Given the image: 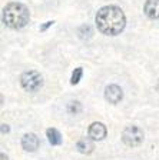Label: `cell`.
Wrapping results in <instances>:
<instances>
[{
    "label": "cell",
    "mask_w": 159,
    "mask_h": 160,
    "mask_svg": "<svg viewBox=\"0 0 159 160\" xmlns=\"http://www.w3.org/2000/svg\"><path fill=\"white\" fill-rule=\"evenodd\" d=\"M53 23H55V22H46V23H45V24H43V26L40 27V32H45V30H46V29H47V27H50V26H52V24H53Z\"/></svg>",
    "instance_id": "obj_14"
},
{
    "label": "cell",
    "mask_w": 159,
    "mask_h": 160,
    "mask_svg": "<svg viewBox=\"0 0 159 160\" xmlns=\"http://www.w3.org/2000/svg\"><path fill=\"white\" fill-rule=\"evenodd\" d=\"M22 147L26 152H36L39 147V137L34 133H26L22 139Z\"/></svg>",
    "instance_id": "obj_7"
},
{
    "label": "cell",
    "mask_w": 159,
    "mask_h": 160,
    "mask_svg": "<svg viewBox=\"0 0 159 160\" xmlns=\"http://www.w3.org/2000/svg\"><path fill=\"white\" fill-rule=\"evenodd\" d=\"M2 133H9V126L7 124H2Z\"/></svg>",
    "instance_id": "obj_15"
},
{
    "label": "cell",
    "mask_w": 159,
    "mask_h": 160,
    "mask_svg": "<svg viewBox=\"0 0 159 160\" xmlns=\"http://www.w3.org/2000/svg\"><path fill=\"white\" fill-rule=\"evenodd\" d=\"M20 84L26 92H37L43 86V77L36 70H29L20 76Z\"/></svg>",
    "instance_id": "obj_3"
},
{
    "label": "cell",
    "mask_w": 159,
    "mask_h": 160,
    "mask_svg": "<svg viewBox=\"0 0 159 160\" xmlns=\"http://www.w3.org/2000/svg\"><path fill=\"white\" fill-rule=\"evenodd\" d=\"M82 74H83V69L82 67H76V69L73 70L72 73V79H70V83L72 84H77L82 79Z\"/></svg>",
    "instance_id": "obj_12"
},
{
    "label": "cell",
    "mask_w": 159,
    "mask_h": 160,
    "mask_svg": "<svg viewBox=\"0 0 159 160\" xmlns=\"http://www.w3.org/2000/svg\"><path fill=\"white\" fill-rule=\"evenodd\" d=\"M30 20V13L24 4L9 3L3 9V23L10 29H22Z\"/></svg>",
    "instance_id": "obj_2"
},
{
    "label": "cell",
    "mask_w": 159,
    "mask_h": 160,
    "mask_svg": "<svg viewBox=\"0 0 159 160\" xmlns=\"http://www.w3.org/2000/svg\"><path fill=\"white\" fill-rule=\"evenodd\" d=\"M76 149L79 153L82 154H89L93 152L95 149V144H93L92 139L90 137H83V139H79L76 143Z\"/></svg>",
    "instance_id": "obj_9"
},
{
    "label": "cell",
    "mask_w": 159,
    "mask_h": 160,
    "mask_svg": "<svg viewBox=\"0 0 159 160\" xmlns=\"http://www.w3.org/2000/svg\"><path fill=\"white\" fill-rule=\"evenodd\" d=\"M0 159H2V160H9V157H7L4 153H2V154H0Z\"/></svg>",
    "instance_id": "obj_16"
},
{
    "label": "cell",
    "mask_w": 159,
    "mask_h": 160,
    "mask_svg": "<svg viewBox=\"0 0 159 160\" xmlns=\"http://www.w3.org/2000/svg\"><path fill=\"white\" fill-rule=\"evenodd\" d=\"M143 12L149 19H159V0H146Z\"/></svg>",
    "instance_id": "obj_8"
},
{
    "label": "cell",
    "mask_w": 159,
    "mask_h": 160,
    "mask_svg": "<svg viewBox=\"0 0 159 160\" xmlns=\"http://www.w3.org/2000/svg\"><path fill=\"white\" fill-rule=\"evenodd\" d=\"M77 34H79L80 39H89L93 34L92 27L87 26V24H83V26H80L79 29H77Z\"/></svg>",
    "instance_id": "obj_11"
},
{
    "label": "cell",
    "mask_w": 159,
    "mask_h": 160,
    "mask_svg": "<svg viewBox=\"0 0 159 160\" xmlns=\"http://www.w3.org/2000/svg\"><path fill=\"white\" fill-rule=\"evenodd\" d=\"M87 133H89V137L92 140H103L108 134V130H106V126L100 122H95L89 126V130H87Z\"/></svg>",
    "instance_id": "obj_6"
},
{
    "label": "cell",
    "mask_w": 159,
    "mask_h": 160,
    "mask_svg": "<svg viewBox=\"0 0 159 160\" xmlns=\"http://www.w3.org/2000/svg\"><path fill=\"white\" fill-rule=\"evenodd\" d=\"M122 142L128 147H138L143 142V132L138 126H128L122 132Z\"/></svg>",
    "instance_id": "obj_4"
},
{
    "label": "cell",
    "mask_w": 159,
    "mask_h": 160,
    "mask_svg": "<svg viewBox=\"0 0 159 160\" xmlns=\"http://www.w3.org/2000/svg\"><path fill=\"white\" fill-rule=\"evenodd\" d=\"M98 30L106 36H116L119 34L126 26V17L122 9L116 6H103L98 10L96 17Z\"/></svg>",
    "instance_id": "obj_1"
},
{
    "label": "cell",
    "mask_w": 159,
    "mask_h": 160,
    "mask_svg": "<svg viewBox=\"0 0 159 160\" xmlns=\"http://www.w3.org/2000/svg\"><path fill=\"white\" fill-rule=\"evenodd\" d=\"M46 136H47V140H49V143L52 144V146H59V144H62V134H60L56 129H53V127L47 129Z\"/></svg>",
    "instance_id": "obj_10"
},
{
    "label": "cell",
    "mask_w": 159,
    "mask_h": 160,
    "mask_svg": "<svg viewBox=\"0 0 159 160\" xmlns=\"http://www.w3.org/2000/svg\"><path fill=\"white\" fill-rule=\"evenodd\" d=\"M105 99L112 104H118L123 99V90L116 84H110L105 89Z\"/></svg>",
    "instance_id": "obj_5"
},
{
    "label": "cell",
    "mask_w": 159,
    "mask_h": 160,
    "mask_svg": "<svg viewBox=\"0 0 159 160\" xmlns=\"http://www.w3.org/2000/svg\"><path fill=\"white\" fill-rule=\"evenodd\" d=\"M67 112L70 114H77L82 112V104L79 102H70L69 106H67Z\"/></svg>",
    "instance_id": "obj_13"
}]
</instances>
